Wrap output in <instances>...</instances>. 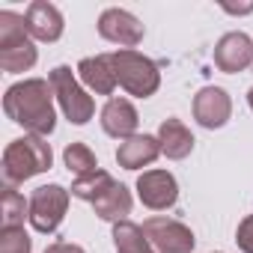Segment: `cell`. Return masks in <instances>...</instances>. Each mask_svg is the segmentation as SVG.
Returning <instances> with one entry per match:
<instances>
[{
  "label": "cell",
  "mask_w": 253,
  "mask_h": 253,
  "mask_svg": "<svg viewBox=\"0 0 253 253\" xmlns=\"http://www.w3.org/2000/svg\"><path fill=\"white\" fill-rule=\"evenodd\" d=\"M69 197H72V191L63 188V185H57V182L36 188L33 197H30V217H27L30 226H33L36 232H42V235L57 232V226H60L63 217H66Z\"/></svg>",
  "instance_id": "6"
},
{
  "label": "cell",
  "mask_w": 253,
  "mask_h": 253,
  "mask_svg": "<svg viewBox=\"0 0 253 253\" xmlns=\"http://www.w3.org/2000/svg\"><path fill=\"white\" fill-rule=\"evenodd\" d=\"M253 63V39L241 30H232V33H223L214 45V66L226 75H235V72H244L247 66Z\"/></svg>",
  "instance_id": "11"
},
{
  "label": "cell",
  "mask_w": 253,
  "mask_h": 253,
  "mask_svg": "<svg viewBox=\"0 0 253 253\" xmlns=\"http://www.w3.org/2000/svg\"><path fill=\"white\" fill-rule=\"evenodd\" d=\"M137 122H140V116H137V110H134V104L128 101V98H107V104L101 107V128H104V134H110V137H116V140H128V137H134V131H137Z\"/></svg>",
  "instance_id": "13"
},
{
  "label": "cell",
  "mask_w": 253,
  "mask_h": 253,
  "mask_svg": "<svg viewBox=\"0 0 253 253\" xmlns=\"http://www.w3.org/2000/svg\"><path fill=\"white\" fill-rule=\"evenodd\" d=\"M48 84L54 89V98L60 104V110L66 113V119L72 125H86L95 113V101L92 95L84 89V84L75 78V72L69 66H54L48 75Z\"/></svg>",
  "instance_id": "5"
},
{
  "label": "cell",
  "mask_w": 253,
  "mask_h": 253,
  "mask_svg": "<svg viewBox=\"0 0 253 253\" xmlns=\"http://www.w3.org/2000/svg\"><path fill=\"white\" fill-rule=\"evenodd\" d=\"M223 9H226L229 15H247V12H253V3H244V6H229V3H223Z\"/></svg>",
  "instance_id": "25"
},
{
  "label": "cell",
  "mask_w": 253,
  "mask_h": 253,
  "mask_svg": "<svg viewBox=\"0 0 253 253\" xmlns=\"http://www.w3.org/2000/svg\"><path fill=\"white\" fill-rule=\"evenodd\" d=\"M143 33H146L143 21L134 12H128V9L110 6V9H104L98 15V36L107 39V42H113V45H122V48H131L134 51L143 42Z\"/></svg>",
  "instance_id": "8"
},
{
  "label": "cell",
  "mask_w": 253,
  "mask_h": 253,
  "mask_svg": "<svg viewBox=\"0 0 253 253\" xmlns=\"http://www.w3.org/2000/svg\"><path fill=\"white\" fill-rule=\"evenodd\" d=\"M39 60V51L33 45V36L27 33L24 15L3 9L0 12V69L18 75L30 72Z\"/></svg>",
  "instance_id": "3"
},
{
  "label": "cell",
  "mask_w": 253,
  "mask_h": 253,
  "mask_svg": "<svg viewBox=\"0 0 253 253\" xmlns=\"http://www.w3.org/2000/svg\"><path fill=\"white\" fill-rule=\"evenodd\" d=\"M33 241L24 226H3L0 229V253H30Z\"/></svg>",
  "instance_id": "22"
},
{
  "label": "cell",
  "mask_w": 253,
  "mask_h": 253,
  "mask_svg": "<svg viewBox=\"0 0 253 253\" xmlns=\"http://www.w3.org/2000/svg\"><path fill=\"white\" fill-rule=\"evenodd\" d=\"M0 214H3V226H24V217H30V200L6 185L0 194Z\"/></svg>",
  "instance_id": "20"
},
{
  "label": "cell",
  "mask_w": 253,
  "mask_h": 253,
  "mask_svg": "<svg viewBox=\"0 0 253 253\" xmlns=\"http://www.w3.org/2000/svg\"><path fill=\"white\" fill-rule=\"evenodd\" d=\"M113 244H116V253H155L149 238L143 235V226L131 220L113 223Z\"/></svg>",
  "instance_id": "18"
},
{
  "label": "cell",
  "mask_w": 253,
  "mask_h": 253,
  "mask_svg": "<svg viewBox=\"0 0 253 253\" xmlns=\"http://www.w3.org/2000/svg\"><path fill=\"white\" fill-rule=\"evenodd\" d=\"M158 155H161V143H158V137H152V134H134V137H128V140H122L119 149H116V161H119L122 170L149 167Z\"/></svg>",
  "instance_id": "16"
},
{
  "label": "cell",
  "mask_w": 253,
  "mask_h": 253,
  "mask_svg": "<svg viewBox=\"0 0 253 253\" xmlns=\"http://www.w3.org/2000/svg\"><path fill=\"white\" fill-rule=\"evenodd\" d=\"M113 182H116V179H113L107 170H101V167H98L95 173H86V176L75 179L69 191H72V197H78V200H84V203H95V200H98V197L113 185Z\"/></svg>",
  "instance_id": "19"
},
{
  "label": "cell",
  "mask_w": 253,
  "mask_h": 253,
  "mask_svg": "<svg viewBox=\"0 0 253 253\" xmlns=\"http://www.w3.org/2000/svg\"><path fill=\"white\" fill-rule=\"evenodd\" d=\"M247 104H250V110H253V86H250V92H247Z\"/></svg>",
  "instance_id": "26"
},
{
  "label": "cell",
  "mask_w": 253,
  "mask_h": 253,
  "mask_svg": "<svg viewBox=\"0 0 253 253\" xmlns=\"http://www.w3.org/2000/svg\"><path fill=\"white\" fill-rule=\"evenodd\" d=\"M232 116V98L223 86H203L194 95V119L203 128H223Z\"/></svg>",
  "instance_id": "10"
},
{
  "label": "cell",
  "mask_w": 253,
  "mask_h": 253,
  "mask_svg": "<svg viewBox=\"0 0 253 253\" xmlns=\"http://www.w3.org/2000/svg\"><path fill=\"white\" fill-rule=\"evenodd\" d=\"M3 113L30 134H39V137L54 134L57 110H54L51 84L45 78H24L12 84L3 95Z\"/></svg>",
  "instance_id": "1"
},
{
  "label": "cell",
  "mask_w": 253,
  "mask_h": 253,
  "mask_svg": "<svg viewBox=\"0 0 253 253\" xmlns=\"http://www.w3.org/2000/svg\"><path fill=\"white\" fill-rule=\"evenodd\" d=\"M63 164H66L69 173H75V179L98 170V161H95V155H92V149L86 143H69L63 149Z\"/></svg>",
  "instance_id": "21"
},
{
  "label": "cell",
  "mask_w": 253,
  "mask_h": 253,
  "mask_svg": "<svg viewBox=\"0 0 253 253\" xmlns=\"http://www.w3.org/2000/svg\"><path fill=\"white\" fill-rule=\"evenodd\" d=\"M113 60V72H116V84L128 92V95H137V98H149L158 92L161 86V72L155 66V60H149L146 54L140 51H131V48H119L110 54Z\"/></svg>",
  "instance_id": "4"
},
{
  "label": "cell",
  "mask_w": 253,
  "mask_h": 253,
  "mask_svg": "<svg viewBox=\"0 0 253 253\" xmlns=\"http://www.w3.org/2000/svg\"><path fill=\"white\" fill-rule=\"evenodd\" d=\"M54 164V152L51 143L39 134H24L6 143L3 149V179L6 185H21L39 173H48Z\"/></svg>",
  "instance_id": "2"
},
{
  "label": "cell",
  "mask_w": 253,
  "mask_h": 253,
  "mask_svg": "<svg viewBox=\"0 0 253 253\" xmlns=\"http://www.w3.org/2000/svg\"><path fill=\"white\" fill-rule=\"evenodd\" d=\"M24 24H27V33L39 42H57L66 30L63 12L48 0H33L24 12Z\"/></svg>",
  "instance_id": "12"
},
{
  "label": "cell",
  "mask_w": 253,
  "mask_h": 253,
  "mask_svg": "<svg viewBox=\"0 0 253 253\" xmlns=\"http://www.w3.org/2000/svg\"><path fill=\"white\" fill-rule=\"evenodd\" d=\"M45 253H86L81 244H72V241H54L45 247Z\"/></svg>",
  "instance_id": "24"
},
{
  "label": "cell",
  "mask_w": 253,
  "mask_h": 253,
  "mask_svg": "<svg viewBox=\"0 0 253 253\" xmlns=\"http://www.w3.org/2000/svg\"><path fill=\"white\" fill-rule=\"evenodd\" d=\"M137 197L146 209L152 211H167L179 200V185L176 176L167 170H146L137 176Z\"/></svg>",
  "instance_id": "9"
},
{
  "label": "cell",
  "mask_w": 253,
  "mask_h": 253,
  "mask_svg": "<svg viewBox=\"0 0 253 253\" xmlns=\"http://www.w3.org/2000/svg\"><path fill=\"white\" fill-rule=\"evenodd\" d=\"M158 143H161V155H167L170 161H182L194 152V134L191 128L176 119V116H167L161 125H158Z\"/></svg>",
  "instance_id": "15"
},
{
  "label": "cell",
  "mask_w": 253,
  "mask_h": 253,
  "mask_svg": "<svg viewBox=\"0 0 253 253\" xmlns=\"http://www.w3.org/2000/svg\"><path fill=\"white\" fill-rule=\"evenodd\" d=\"M143 235L149 238L155 253H194L197 238L191 232V226H185L182 220L155 214L143 220Z\"/></svg>",
  "instance_id": "7"
},
{
  "label": "cell",
  "mask_w": 253,
  "mask_h": 253,
  "mask_svg": "<svg viewBox=\"0 0 253 253\" xmlns=\"http://www.w3.org/2000/svg\"><path fill=\"white\" fill-rule=\"evenodd\" d=\"M78 78L86 89H92L95 95H113L116 89V72H113V60L110 54H95V57H84L78 63Z\"/></svg>",
  "instance_id": "14"
},
{
  "label": "cell",
  "mask_w": 253,
  "mask_h": 253,
  "mask_svg": "<svg viewBox=\"0 0 253 253\" xmlns=\"http://www.w3.org/2000/svg\"><path fill=\"white\" fill-rule=\"evenodd\" d=\"M131 206H134V200H131V191L125 188L122 182H113L95 203H92V209H95V214L101 217V220H110V223H119V220H128V214H131Z\"/></svg>",
  "instance_id": "17"
},
{
  "label": "cell",
  "mask_w": 253,
  "mask_h": 253,
  "mask_svg": "<svg viewBox=\"0 0 253 253\" xmlns=\"http://www.w3.org/2000/svg\"><path fill=\"white\" fill-rule=\"evenodd\" d=\"M235 241H238V247H241L244 253H253V214H247V217L238 223Z\"/></svg>",
  "instance_id": "23"
}]
</instances>
